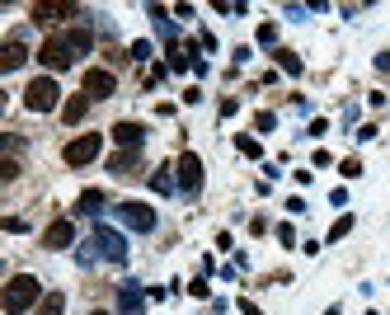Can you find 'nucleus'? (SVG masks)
Wrapping results in <instances>:
<instances>
[{
  "label": "nucleus",
  "instance_id": "f03ea898",
  "mask_svg": "<svg viewBox=\"0 0 390 315\" xmlns=\"http://www.w3.org/2000/svg\"><path fill=\"white\" fill-rule=\"evenodd\" d=\"M113 221L118 226H127V231H156V207H146V203H136V198H127V203H113Z\"/></svg>",
  "mask_w": 390,
  "mask_h": 315
},
{
  "label": "nucleus",
  "instance_id": "c85d7f7f",
  "mask_svg": "<svg viewBox=\"0 0 390 315\" xmlns=\"http://www.w3.org/2000/svg\"><path fill=\"white\" fill-rule=\"evenodd\" d=\"M132 61H151V43H146V38L132 43Z\"/></svg>",
  "mask_w": 390,
  "mask_h": 315
},
{
  "label": "nucleus",
  "instance_id": "6e6552de",
  "mask_svg": "<svg viewBox=\"0 0 390 315\" xmlns=\"http://www.w3.org/2000/svg\"><path fill=\"white\" fill-rule=\"evenodd\" d=\"M94 245H99V254L113 263L127 259V240H123V231H113V226H94Z\"/></svg>",
  "mask_w": 390,
  "mask_h": 315
},
{
  "label": "nucleus",
  "instance_id": "2f4dec72",
  "mask_svg": "<svg viewBox=\"0 0 390 315\" xmlns=\"http://www.w3.org/2000/svg\"><path fill=\"white\" fill-rule=\"evenodd\" d=\"M188 296H212V287L203 283V278H198V283H188Z\"/></svg>",
  "mask_w": 390,
  "mask_h": 315
},
{
  "label": "nucleus",
  "instance_id": "4468645a",
  "mask_svg": "<svg viewBox=\"0 0 390 315\" xmlns=\"http://www.w3.org/2000/svg\"><path fill=\"white\" fill-rule=\"evenodd\" d=\"M118 306H123V315H141V306H146V292L136 287V283H123V287H118Z\"/></svg>",
  "mask_w": 390,
  "mask_h": 315
},
{
  "label": "nucleus",
  "instance_id": "2eb2a0df",
  "mask_svg": "<svg viewBox=\"0 0 390 315\" xmlns=\"http://www.w3.org/2000/svg\"><path fill=\"white\" fill-rule=\"evenodd\" d=\"M136 165H141V156H136V151H118V156L108 160V174L127 179V174H136Z\"/></svg>",
  "mask_w": 390,
  "mask_h": 315
},
{
  "label": "nucleus",
  "instance_id": "bb28decb",
  "mask_svg": "<svg viewBox=\"0 0 390 315\" xmlns=\"http://www.w3.org/2000/svg\"><path fill=\"white\" fill-rule=\"evenodd\" d=\"M273 128H278V118H273L268 108H259V113H254V132H273Z\"/></svg>",
  "mask_w": 390,
  "mask_h": 315
},
{
  "label": "nucleus",
  "instance_id": "cd10ccee",
  "mask_svg": "<svg viewBox=\"0 0 390 315\" xmlns=\"http://www.w3.org/2000/svg\"><path fill=\"white\" fill-rule=\"evenodd\" d=\"M14 174H19V160L5 156V160H0V179H14Z\"/></svg>",
  "mask_w": 390,
  "mask_h": 315
},
{
  "label": "nucleus",
  "instance_id": "dca6fc26",
  "mask_svg": "<svg viewBox=\"0 0 390 315\" xmlns=\"http://www.w3.org/2000/svg\"><path fill=\"white\" fill-rule=\"evenodd\" d=\"M76 212L80 216H99V212H104V193H99V188H85L80 203H76Z\"/></svg>",
  "mask_w": 390,
  "mask_h": 315
},
{
  "label": "nucleus",
  "instance_id": "9d476101",
  "mask_svg": "<svg viewBox=\"0 0 390 315\" xmlns=\"http://www.w3.org/2000/svg\"><path fill=\"white\" fill-rule=\"evenodd\" d=\"M43 245H48V250H66V245H76V221H66V216H57L52 226L43 231Z\"/></svg>",
  "mask_w": 390,
  "mask_h": 315
},
{
  "label": "nucleus",
  "instance_id": "9b49d317",
  "mask_svg": "<svg viewBox=\"0 0 390 315\" xmlns=\"http://www.w3.org/2000/svg\"><path fill=\"white\" fill-rule=\"evenodd\" d=\"M24 61H28L24 38H5V48H0V71H19Z\"/></svg>",
  "mask_w": 390,
  "mask_h": 315
},
{
  "label": "nucleus",
  "instance_id": "b1692460",
  "mask_svg": "<svg viewBox=\"0 0 390 315\" xmlns=\"http://www.w3.org/2000/svg\"><path fill=\"white\" fill-rule=\"evenodd\" d=\"M348 231H353V216H338L334 226H329V245H338V240L348 236Z\"/></svg>",
  "mask_w": 390,
  "mask_h": 315
},
{
  "label": "nucleus",
  "instance_id": "412c9836",
  "mask_svg": "<svg viewBox=\"0 0 390 315\" xmlns=\"http://www.w3.org/2000/svg\"><path fill=\"white\" fill-rule=\"evenodd\" d=\"M99 259H104V254H99V245H94V240H85V245L76 250V263H80V268H94Z\"/></svg>",
  "mask_w": 390,
  "mask_h": 315
},
{
  "label": "nucleus",
  "instance_id": "4be33fe9",
  "mask_svg": "<svg viewBox=\"0 0 390 315\" xmlns=\"http://www.w3.org/2000/svg\"><path fill=\"white\" fill-rule=\"evenodd\" d=\"M151 188H156V193H174V188H179V179H174V174H170V170L160 165L156 174H151Z\"/></svg>",
  "mask_w": 390,
  "mask_h": 315
},
{
  "label": "nucleus",
  "instance_id": "f704fd0d",
  "mask_svg": "<svg viewBox=\"0 0 390 315\" xmlns=\"http://www.w3.org/2000/svg\"><path fill=\"white\" fill-rule=\"evenodd\" d=\"M376 71H381V76H390V52H376Z\"/></svg>",
  "mask_w": 390,
  "mask_h": 315
},
{
  "label": "nucleus",
  "instance_id": "0eeeda50",
  "mask_svg": "<svg viewBox=\"0 0 390 315\" xmlns=\"http://www.w3.org/2000/svg\"><path fill=\"white\" fill-rule=\"evenodd\" d=\"M28 14H33V24H61V19H80V10L71 5V0H38Z\"/></svg>",
  "mask_w": 390,
  "mask_h": 315
},
{
  "label": "nucleus",
  "instance_id": "f257e3e1",
  "mask_svg": "<svg viewBox=\"0 0 390 315\" xmlns=\"http://www.w3.org/2000/svg\"><path fill=\"white\" fill-rule=\"evenodd\" d=\"M43 283L33 278V273H19V278H10L5 283V296H0V306H5V315H24V311H38L43 301Z\"/></svg>",
  "mask_w": 390,
  "mask_h": 315
},
{
  "label": "nucleus",
  "instance_id": "e433bc0d",
  "mask_svg": "<svg viewBox=\"0 0 390 315\" xmlns=\"http://www.w3.org/2000/svg\"><path fill=\"white\" fill-rule=\"evenodd\" d=\"M325 315H338V306H334V311H325Z\"/></svg>",
  "mask_w": 390,
  "mask_h": 315
},
{
  "label": "nucleus",
  "instance_id": "c756f323",
  "mask_svg": "<svg viewBox=\"0 0 390 315\" xmlns=\"http://www.w3.org/2000/svg\"><path fill=\"white\" fill-rule=\"evenodd\" d=\"M306 14H311V5H287V19H296V24H301Z\"/></svg>",
  "mask_w": 390,
  "mask_h": 315
},
{
  "label": "nucleus",
  "instance_id": "1a4fd4ad",
  "mask_svg": "<svg viewBox=\"0 0 390 315\" xmlns=\"http://www.w3.org/2000/svg\"><path fill=\"white\" fill-rule=\"evenodd\" d=\"M174 170H179V193H188V198H193V193L203 188V160L193 156V151H183Z\"/></svg>",
  "mask_w": 390,
  "mask_h": 315
},
{
  "label": "nucleus",
  "instance_id": "aec40b11",
  "mask_svg": "<svg viewBox=\"0 0 390 315\" xmlns=\"http://www.w3.org/2000/svg\"><path fill=\"white\" fill-rule=\"evenodd\" d=\"M33 315H66V296H61V292H48V296H43V306H38Z\"/></svg>",
  "mask_w": 390,
  "mask_h": 315
},
{
  "label": "nucleus",
  "instance_id": "5701e85b",
  "mask_svg": "<svg viewBox=\"0 0 390 315\" xmlns=\"http://www.w3.org/2000/svg\"><path fill=\"white\" fill-rule=\"evenodd\" d=\"M235 151H240V156H249V160H259V156H263V146L254 141V136H235Z\"/></svg>",
  "mask_w": 390,
  "mask_h": 315
},
{
  "label": "nucleus",
  "instance_id": "393cba45",
  "mask_svg": "<svg viewBox=\"0 0 390 315\" xmlns=\"http://www.w3.org/2000/svg\"><path fill=\"white\" fill-rule=\"evenodd\" d=\"M259 48H273L278 52V24H259Z\"/></svg>",
  "mask_w": 390,
  "mask_h": 315
},
{
  "label": "nucleus",
  "instance_id": "7c9ffc66",
  "mask_svg": "<svg viewBox=\"0 0 390 315\" xmlns=\"http://www.w3.org/2000/svg\"><path fill=\"white\" fill-rule=\"evenodd\" d=\"M325 132H329V123H325V118H311V128H306V136H325Z\"/></svg>",
  "mask_w": 390,
  "mask_h": 315
},
{
  "label": "nucleus",
  "instance_id": "6ab92c4d",
  "mask_svg": "<svg viewBox=\"0 0 390 315\" xmlns=\"http://www.w3.org/2000/svg\"><path fill=\"white\" fill-rule=\"evenodd\" d=\"M273 57H278V71H287V76H301V57L291 52V48H278Z\"/></svg>",
  "mask_w": 390,
  "mask_h": 315
},
{
  "label": "nucleus",
  "instance_id": "39448f33",
  "mask_svg": "<svg viewBox=\"0 0 390 315\" xmlns=\"http://www.w3.org/2000/svg\"><path fill=\"white\" fill-rule=\"evenodd\" d=\"M38 61H43L48 71H66V66H76V48L66 43V33H57V38H48V43L38 48Z\"/></svg>",
  "mask_w": 390,
  "mask_h": 315
},
{
  "label": "nucleus",
  "instance_id": "ddd939ff",
  "mask_svg": "<svg viewBox=\"0 0 390 315\" xmlns=\"http://www.w3.org/2000/svg\"><path fill=\"white\" fill-rule=\"evenodd\" d=\"M151 19H156V33H160V38H165L170 48H179V24L170 19V10H165V5H151Z\"/></svg>",
  "mask_w": 390,
  "mask_h": 315
},
{
  "label": "nucleus",
  "instance_id": "4c0bfd02",
  "mask_svg": "<svg viewBox=\"0 0 390 315\" xmlns=\"http://www.w3.org/2000/svg\"><path fill=\"white\" fill-rule=\"evenodd\" d=\"M90 315H108V311H90Z\"/></svg>",
  "mask_w": 390,
  "mask_h": 315
},
{
  "label": "nucleus",
  "instance_id": "423d86ee",
  "mask_svg": "<svg viewBox=\"0 0 390 315\" xmlns=\"http://www.w3.org/2000/svg\"><path fill=\"white\" fill-rule=\"evenodd\" d=\"M80 94H85V99H113V94H118V76L104 71V66H90L85 80H80Z\"/></svg>",
  "mask_w": 390,
  "mask_h": 315
},
{
  "label": "nucleus",
  "instance_id": "72a5a7b5",
  "mask_svg": "<svg viewBox=\"0 0 390 315\" xmlns=\"http://www.w3.org/2000/svg\"><path fill=\"white\" fill-rule=\"evenodd\" d=\"M278 240H283V245H296V231H291V226L283 221V226H278Z\"/></svg>",
  "mask_w": 390,
  "mask_h": 315
},
{
  "label": "nucleus",
  "instance_id": "473e14b6",
  "mask_svg": "<svg viewBox=\"0 0 390 315\" xmlns=\"http://www.w3.org/2000/svg\"><path fill=\"white\" fill-rule=\"evenodd\" d=\"M240 113V99H221V118H235Z\"/></svg>",
  "mask_w": 390,
  "mask_h": 315
},
{
  "label": "nucleus",
  "instance_id": "f8f14e48",
  "mask_svg": "<svg viewBox=\"0 0 390 315\" xmlns=\"http://www.w3.org/2000/svg\"><path fill=\"white\" fill-rule=\"evenodd\" d=\"M113 141H118L123 151H136V146L146 141V128H141V123H113Z\"/></svg>",
  "mask_w": 390,
  "mask_h": 315
},
{
  "label": "nucleus",
  "instance_id": "f3484780",
  "mask_svg": "<svg viewBox=\"0 0 390 315\" xmlns=\"http://www.w3.org/2000/svg\"><path fill=\"white\" fill-rule=\"evenodd\" d=\"M66 43L76 48V57H85L90 48H94V33H90L85 24H76V28H66Z\"/></svg>",
  "mask_w": 390,
  "mask_h": 315
},
{
  "label": "nucleus",
  "instance_id": "58836bf2",
  "mask_svg": "<svg viewBox=\"0 0 390 315\" xmlns=\"http://www.w3.org/2000/svg\"><path fill=\"white\" fill-rule=\"evenodd\" d=\"M367 315H376V311H367Z\"/></svg>",
  "mask_w": 390,
  "mask_h": 315
},
{
  "label": "nucleus",
  "instance_id": "7ed1b4c3",
  "mask_svg": "<svg viewBox=\"0 0 390 315\" xmlns=\"http://www.w3.org/2000/svg\"><path fill=\"white\" fill-rule=\"evenodd\" d=\"M57 99H61V90H57V80H52V76L28 80V90H24V108H28V113H52Z\"/></svg>",
  "mask_w": 390,
  "mask_h": 315
},
{
  "label": "nucleus",
  "instance_id": "c9c22d12",
  "mask_svg": "<svg viewBox=\"0 0 390 315\" xmlns=\"http://www.w3.org/2000/svg\"><path fill=\"white\" fill-rule=\"evenodd\" d=\"M240 315H263V311L254 306V301H240Z\"/></svg>",
  "mask_w": 390,
  "mask_h": 315
},
{
  "label": "nucleus",
  "instance_id": "a878e982",
  "mask_svg": "<svg viewBox=\"0 0 390 315\" xmlns=\"http://www.w3.org/2000/svg\"><path fill=\"white\" fill-rule=\"evenodd\" d=\"M338 174H343V179H362V160H358V156H348L343 165H338Z\"/></svg>",
  "mask_w": 390,
  "mask_h": 315
},
{
  "label": "nucleus",
  "instance_id": "a211bd4d",
  "mask_svg": "<svg viewBox=\"0 0 390 315\" xmlns=\"http://www.w3.org/2000/svg\"><path fill=\"white\" fill-rule=\"evenodd\" d=\"M85 113H90V99H85V94H71V99L61 104V118H66L71 128H76V123H80V118H85Z\"/></svg>",
  "mask_w": 390,
  "mask_h": 315
},
{
  "label": "nucleus",
  "instance_id": "20e7f679",
  "mask_svg": "<svg viewBox=\"0 0 390 315\" xmlns=\"http://www.w3.org/2000/svg\"><path fill=\"white\" fill-rule=\"evenodd\" d=\"M99 151H104V136H99V132H85V136H76V141H66V151H61V156H66V165H94V160H99Z\"/></svg>",
  "mask_w": 390,
  "mask_h": 315
}]
</instances>
